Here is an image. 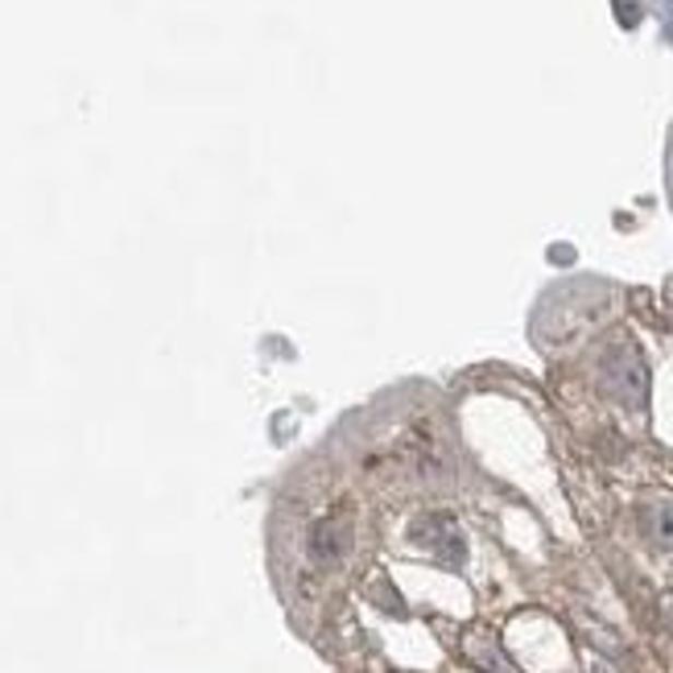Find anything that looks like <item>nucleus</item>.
Listing matches in <instances>:
<instances>
[{
    "label": "nucleus",
    "mask_w": 673,
    "mask_h": 673,
    "mask_svg": "<svg viewBox=\"0 0 673 673\" xmlns=\"http://www.w3.org/2000/svg\"><path fill=\"white\" fill-rule=\"evenodd\" d=\"M413 542L422 545H434V554L447 562V566H459L463 562V538H459V529L450 517H430V521H417L413 524Z\"/></svg>",
    "instance_id": "obj_2"
},
{
    "label": "nucleus",
    "mask_w": 673,
    "mask_h": 673,
    "mask_svg": "<svg viewBox=\"0 0 673 673\" xmlns=\"http://www.w3.org/2000/svg\"><path fill=\"white\" fill-rule=\"evenodd\" d=\"M645 524H649V538H653V542H661L665 550H673V505L649 508Z\"/></svg>",
    "instance_id": "obj_4"
},
{
    "label": "nucleus",
    "mask_w": 673,
    "mask_h": 673,
    "mask_svg": "<svg viewBox=\"0 0 673 673\" xmlns=\"http://www.w3.org/2000/svg\"><path fill=\"white\" fill-rule=\"evenodd\" d=\"M670 619H673V612H670Z\"/></svg>",
    "instance_id": "obj_5"
},
{
    "label": "nucleus",
    "mask_w": 673,
    "mask_h": 673,
    "mask_svg": "<svg viewBox=\"0 0 673 673\" xmlns=\"http://www.w3.org/2000/svg\"><path fill=\"white\" fill-rule=\"evenodd\" d=\"M599 380L624 405H645V397H649V373H645V359L633 343H619L599 359Z\"/></svg>",
    "instance_id": "obj_1"
},
{
    "label": "nucleus",
    "mask_w": 673,
    "mask_h": 673,
    "mask_svg": "<svg viewBox=\"0 0 673 673\" xmlns=\"http://www.w3.org/2000/svg\"><path fill=\"white\" fill-rule=\"evenodd\" d=\"M347 545H352V533L335 521H322L315 533H310V554H315V562H322V566H331V562L343 558Z\"/></svg>",
    "instance_id": "obj_3"
}]
</instances>
